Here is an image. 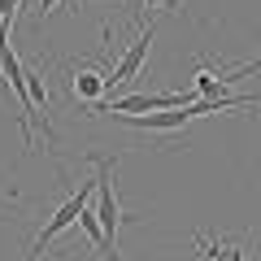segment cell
I'll return each mask as SVG.
<instances>
[{
    "mask_svg": "<svg viewBox=\"0 0 261 261\" xmlns=\"http://www.w3.org/2000/svg\"><path fill=\"white\" fill-rule=\"evenodd\" d=\"M96 166V178H92V192H96V222H100V235H105V261H122L118 252V231L122 222H130L126 214H122L118 205V192H113V170H118V157H100V152H92L87 157Z\"/></svg>",
    "mask_w": 261,
    "mask_h": 261,
    "instance_id": "1",
    "label": "cell"
},
{
    "mask_svg": "<svg viewBox=\"0 0 261 261\" xmlns=\"http://www.w3.org/2000/svg\"><path fill=\"white\" fill-rule=\"evenodd\" d=\"M92 187H96V183H79V192H74V196H65L61 205L53 209V218H48V222L39 226V235H35V244H31V252H27V257H22V261H35L39 252H44V244H53L57 235L65 231V226L74 222V218H79V209H83L87 200H92Z\"/></svg>",
    "mask_w": 261,
    "mask_h": 261,
    "instance_id": "2",
    "label": "cell"
},
{
    "mask_svg": "<svg viewBox=\"0 0 261 261\" xmlns=\"http://www.w3.org/2000/svg\"><path fill=\"white\" fill-rule=\"evenodd\" d=\"M152 35H157V22H144L140 35H135V44H130L126 53L118 57V65L109 70V87H122V83H130V79H140L144 61H148V44H152Z\"/></svg>",
    "mask_w": 261,
    "mask_h": 261,
    "instance_id": "3",
    "label": "cell"
},
{
    "mask_svg": "<svg viewBox=\"0 0 261 261\" xmlns=\"http://www.w3.org/2000/svg\"><path fill=\"white\" fill-rule=\"evenodd\" d=\"M105 92H109V74L105 70H96V65H74L70 70V96L74 100H83V105H100L105 100Z\"/></svg>",
    "mask_w": 261,
    "mask_h": 261,
    "instance_id": "4",
    "label": "cell"
},
{
    "mask_svg": "<svg viewBox=\"0 0 261 261\" xmlns=\"http://www.w3.org/2000/svg\"><path fill=\"white\" fill-rule=\"evenodd\" d=\"M27 96H31L35 118H44V126H53V122H48V83H44V70H27Z\"/></svg>",
    "mask_w": 261,
    "mask_h": 261,
    "instance_id": "5",
    "label": "cell"
},
{
    "mask_svg": "<svg viewBox=\"0 0 261 261\" xmlns=\"http://www.w3.org/2000/svg\"><path fill=\"white\" fill-rule=\"evenodd\" d=\"M226 87H231L226 74H214V70H200L196 74V96L200 100H218V96H226Z\"/></svg>",
    "mask_w": 261,
    "mask_h": 261,
    "instance_id": "6",
    "label": "cell"
},
{
    "mask_svg": "<svg viewBox=\"0 0 261 261\" xmlns=\"http://www.w3.org/2000/svg\"><path fill=\"white\" fill-rule=\"evenodd\" d=\"M74 222L83 226V235L92 240V248H100V252H105V235H100V222H96V209H92V205H83V209H79V218H74Z\"/></svg>",
    "mask_w": 261,
    "mask_h": 261,
    "instance_id": "7",
    "label": "cell"
},
{
    "mask_svg": "<svg viewBox=\"0 0 261 261\" xmlns=\"http://www.w3.org/2000/svg\"><path fill=\"white\" fill-rule=\"evenodd\" d=\"M18 5H22V0H0V22H9V27H13V13H18Z\"/></svg>",
    "mask_w": 261,
    "mask_h": 261,
    "instance_id": "8",
    "label": "cell"
},
{
    "mask_svg": "<svg viewBox=\"0 0 261 261\" xmlns=\"http://www.w3.org/2000/svg\"><path fill=\"white\" fill-rule=\"evenodd\" d=\"M53 9H57V0H39V9H35V18L44 22V18H48V13H53Z\"/></svg>",
    "mask_w": 261,
    "mask_h": 261,
    "instance_id": "9",
    "label": "cell"
},
{
    "mask_svg": "<svg viewBox=\"0 0 261 261\" xmlns=\"http://www.w3.org/2000/svg\"><path fill=\"white\" fill-rule=\"evenodd\" d=\"M152 5H161V9H174V0H152Z\"/></svg>",
    "mask_w": 261,
    "mask_h": 261,
    "instance_id": "10",
    "label": "cell"
},
{
    "mask_svg": "<svg viewBox=\"0 0 261 261\" xmlns=\"http://www.w3.org/2000/svg\"><path fill=\"white\" fill-rule=\"evenodd\" d=\"M240 261H244V257H240Z\"/></svg>",
    "mask_w": 261,
    "mask_h": 261,
    "instance_id": "11",
    "label": "cell"
}]
</instances>
